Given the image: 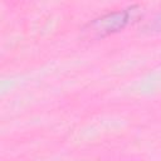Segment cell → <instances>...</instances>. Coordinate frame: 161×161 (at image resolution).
Segmentation results:
<instances>
[{"label": "cell", "mask_w": 161, "mask_h": 161, "mask_svg": "<svg viewBox=\"0 0 161 161\" xmlns=\"http://www.w3.org/2000/svg\"><path fill=\"white\" fill-rule=\"evenodd\" d=\"M135 6L106 14L88 24V31L96 36H104L122 29L132 18Z\"/></svg>", "instance_id": "obj_1"}]
</instances>
